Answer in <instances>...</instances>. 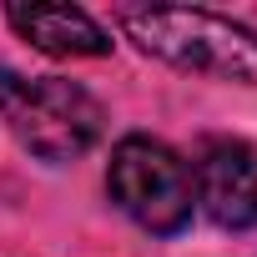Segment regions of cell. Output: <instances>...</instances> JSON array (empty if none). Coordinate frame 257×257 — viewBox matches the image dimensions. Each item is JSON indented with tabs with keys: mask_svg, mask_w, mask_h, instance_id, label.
<instances>
[{
	"mask_svg": "<svg viewBox=\"0 0 257 257\" xmlns=\"http://www.w3.org/2000/svg\"><path fill=\"white\" fill-rule=\"evenodd\" d=\"M111 202L147 232H182L192 222V172L187 162L152 137H126L106 167Z\"/></svg>",
	"mask_w": 257,
	"mask_h": 257,
	"instance_id": "cell-3",
	"label": "cell"
},
{
	"mask_svg": "<svg viewBox=\"0 0 257 257\" xmlns=\"http://www.w3.org/2000/svg\"><path fill=\"white\" fill-rule=\"evenodd\" d=\"M0 121L41 162H71L96 147L106 111L86 86L66 76H21L0 66Z\"/></svg>",
	"mask_w": 257,
	"mask_h": 257,
	"instance_id": "cell-2",
	"label": "cell"
},
{
	"mask_svg": "<svg viewBox=\"0 0 257 257\" xmlns=\"http://www.w3.org/2000/svg\"><path fill=\"white\" fill-rule=\"evenodd\" d=\"M6 21L46 56H106L111 36L81 11V6H56V0H16Z\"/></svg>",
	"mask_w": 257,
	"mask_h": 257,
	"instance_id": "cell-5",
	"label": "cell"
},
{
	"mask_svg": "<svg viewBox=\"0 0 257 257\" xmlns=\"http://www.w3.org/2000/svg\"><path fill=\"white\" fill-rule=\"evenodd\" d=\"M197 202L217 227H257V147L217 142L197 167Z\"/></svg>",
	"mask_w": 257,
	"mask_h": 257,
	"instance_id": "cell-4",
	"label": "cell"
},
{
	"mask_svg": "<svg viewBox=\"0 0 257 257\" xmlns=\"http://www.w3.org/2000/svg\"><path fill=\"white\" fill-rule=\"evenodd\" d=\"M121 31L167 66L257 86V31L252 26H237L212 11H182V6H126Z\"/></svg>",
	"mask_w": 257,
	"mask_h": 257,
	"instance_id": "cell-1",
	"label": "cell"
}]
</instances>
